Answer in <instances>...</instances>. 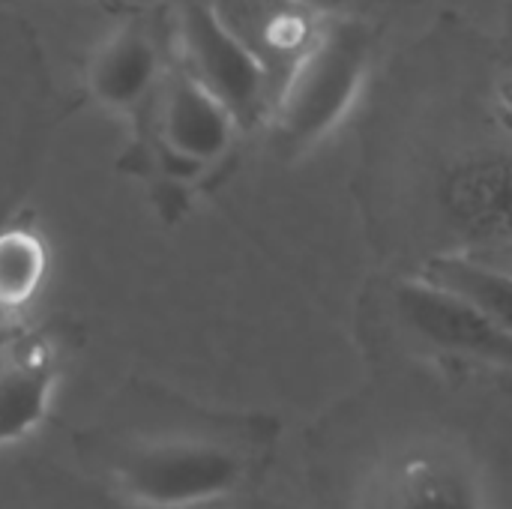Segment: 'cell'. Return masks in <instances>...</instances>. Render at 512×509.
<instances>
[{
    "mask_svg": "<svg viewBox=\"0 0 512 509\" xmlns=\"http://www.w3.org/2000/svg\"><path fill=\"white\" fill-rule=\"evenodd\" d=\"M372 27L354 15L324 21L312 51L273 99V123L285 147L306 150L324 141L354 108L372 63Z\"/></svg>",
    "mask_w": 512,
    "mask_h": 509,
    "instance_id": "1",
    "label": "cell"
},
{
    "mask_svg": "<svg viewBox=\"0 0 512 509\" xmlns=\"http://www.w3.org/2000/svg\"><path fill=\"white\" fill-rule=\"evenodd\" d=\"M120 495L141 509H198L231 498L246 480V456L195 435L132 447L114 468Z\"/></svg>",
    "mask_w": 512,
    "mask_h": 509,
    "instance_id": "2",
    "label": "cell"
},
{
    "mask_svg": "<svg viewBox=\"0 0 512 509\" xmlns=\"http://www.w3.org/2000/svg\"><path fill=\"white\" fill-rule=\"evenodd\" d=\"M357 509H489V495L462 450L420 441L375 465Z\"/></svg>",
    "mask_w": 512,
    "mask_h": 509,
    "instance_id": "3",
    "label": "cell"
},
{
    "mask_svg": "<svg viewBox=\"0 0 512 509\" xmlns=\"http://www.w3.org/2000/svg\"><path fill=\"white\" fill-rule=\"evenodd\" d=\"M180 39L183 72L231 114L237 129H249L270 114L273 96L267 75L204 0H180Z\"/></svg>",
    "mask_w": 512,
    "mask_h": 509,
    "instance_id": "4",
    "label": "cell"
},
{
    "mask_svg": "<svg viewBox=\"0 0 512 509\" xmlns=\"http://www.w3.org/2000/svg\"><path fill=\"white\" fill-rule=\"evenodd\" d=\"M393 306L408 336L417 339L423 348L441 357H456V360L480 363L489 369L510 366V327L489 321L486 315L432 288L429 282L417 276L399 279L393 291Z\"/></svg>",
    "mask_w": 512,
    "mask_h": 509,
    "instance_id": "5",
    "label": "cell"
},
{
    "mask_svg": "<svg viewBox=\"0 0 512 509\" xmlns=\"http://www.w3.org/2000/svg\"><path fill=\"white\" fill-rule=\"evenodd\" d=\"M219 24L261 66L276 99L297 63L321 36L324 15L297 0H204ZM273 108V105H270Z\"/></svg>",
    "mask_w": 512,
    "mask_h": 509,
    "instance_id": "6",
    "label": "cell"
},
{
    "mask_svg": "<svg viewBox=\"0 0 512 509\" xmlns=\"http://www.w3.org/2000/svg\"><path fill=\"white\" fill-rule=\"evenodd\" d=\"M441 207L468 252L504 249L510 243L507 147H477L459 156L441 180Z\"/></svg>",
    "mask_w": 512,
    "mask_h": 509,
    "instance_id": "7",
    "label": "cell"
},
{
    "mask_svg": "<svg viewBox=\"0 0 512 509\" xmlns=\"http://www.w3.org/2000/svg\"><path fill=\"white\" fill-rule=\"evenodd\" d=\"M57 381V348L42 336L15 339L0 354V450L30 438L45 423Z\"/></svg>",
    "mask_w": 512,
    "mask_h": 509,
    "instance_id": "8",
    "label": "cell"
},
{
    "mask_svg": "<svg viewBox=\"0 0 512 509\" xmlns=\"http://www.w3.org/2000/svg\"><path fill=\"white\" fill-rule=\"evenodd\" d=\"M162 144L165 153L186 168L216 162L234 141L231 114L183 69L171 75L162 99Z\"/></svg>",
    "mask_w": 512,
    "mask_h": 509,
    "instance_id": "9",
    "label": "cell"
},
{
    "mask_svg": "<svg viewBox=\"0 0 512 509\" xmlns=\"http://www.w3.org/2000/svg\"><path fill=\"white\" fill-rule=\"evenodd\" d=\"M159 78V51L147 30L126 24L111 33L87 69L90 93L117 111L135 108Z\"/></svg>",
    "mask_w": 512,
    "mask_h": 509,
    "instance_id": "10",
    "label": "cell"
},
{
    "mask_svg": "<svg viewBox=\"0 0 512 509\" xmlns=\"http://www.w3.org/2000/svg\"><path fill=\"white\" fill-rule=\"evenodd\" d=\"M414 276L512 330V276L504 264H495L489 255L468 249L438 252L426 258Z\"/></svg>",
    "mask_w": 512,
    "mask_h": 509,
    "instance_id": "11",
    "label": "cell"
},
{
    "mask_svg": "<svg viewBox=\"0 0 512 509\" xmlns=\"http://www.w3.org/2000/svg\"><path fill=\"white\" fill-rule=\"evenodd\" d=\"M51 267L45 237L30 222H12L0 231V324L21 315L42 291Z\"/></svg>",
    "mask_w": 512,
    "mask_h": 509,
    "instance_id": "12",
    "label": "cell"
},
{
    "mask_svg": "<svg viewBox=\"0 0 512 509\" xmlns=\"http://www.w3.org/2000/svg\"><path fill=\"white\" fill-rule=\"evenodd\" d=\"M303 6H309L312 12L324 15V18H333V15H342V9L351 3V0H297Z\"/></svg>",
    "mask_w": 512,
    "mask_h": 509,
    "instance_id": "13",
    "label": "cell"
}]
</instances>
